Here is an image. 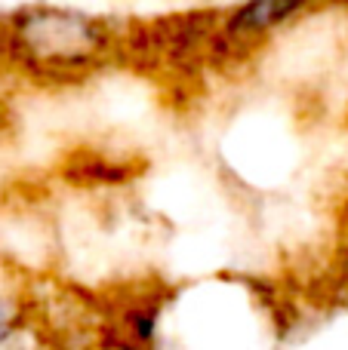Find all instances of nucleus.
I'll use <instances>...</instances> for the list:
<instances>
[{
	"label": "nucleus",
	"instance_id": "obj_1",
	"mask_svg": "<svg viewBox=\"0 0 348 350\" xmlns=\"http://www.w3.org/2000/svg\"><path fill=\"white\" fill-rule=\"evenodd\" d=\"M12 46L37 68H80L108 53L111 31L105 22L77 10L34 6L12 18Z\"/></svg>",
	"mask_w": 348,
	"mask_h": 350
},
{
	"label": "nucleus",
	"instance_id": "obj_2",
	"mask_svg": "<svg viewBox=\"0 0 348 350\" xmlns=\"http://www.w3.org/2000/svg\"><path fill=\"white\" fill-rule=\"evenodd\" d=\"M312 6V0H240L238 6L225 12L222 25L216 28L213 40L225 49L232 46H256L277 28L290 25Z\"/></svg>",
	"mask_w": 348,
	"mask_h": 350
},
{
	"label": "nucleus",
	"instance_id": "obj_3",
	"mask_svg": "<svg viewBox=\"0 0 348 350\" xmlns=\"http://www.w3.org/2000/svg\"><path fill=\"white\" fill-rule=\"evenodd\" d=\"M25 320H28L25 301L16 295V292L0 286V345H10L12 335L25 329Z\"/></svg>",
	"mask_w": 348,
	"mask_h": 350
}]
</instances>
